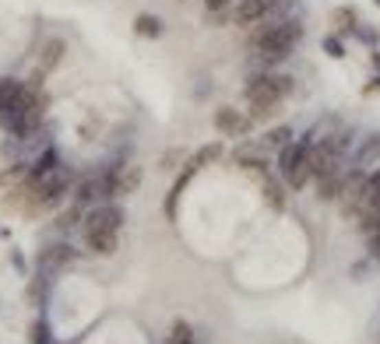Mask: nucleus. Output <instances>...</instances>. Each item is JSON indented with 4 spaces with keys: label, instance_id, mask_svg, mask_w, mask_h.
I'll return each instance as SVG.
<instances>
[{
    "label": "nucleus",
    "instance_id": "6e6552de",
    "mask_svg": "<svg viewBox=\"0 0 380 344\" xmlns=\"http://www.w3.org/2000/svg\"><path fill=\"white\" fill-rule=\"evenodd\" d=\"M99 197H109V186H106V176H102V179H85V183L78 186V194H74L78 207H81V204H96Z\"/></svg>",
    "mask_w": 380,
    "mask_h": 344
},
{
    "label": "nucleus",
    "instance_id": "f257e3e1",
    "mask_svg": "<svg viewBox=\"0 0 380 344\" xmlns=\"http://www.w3.org/2000/svg\"><path fill=\"white\" fill-rule=\"evenodd\" d=\"M120 225H124V211L116 207V204H99V207H92L89 214L81 218L85 242H89V249H92V253H99V257L116 253V242H120Z\"/></svg>",
    "mask_w": 380,
    "mask_h": 344
},
{
    "label": "nucleus",
    "instance_id": "0eeeda50",
    "mask_svg": "<svg viewBox=\"0 0 380 344\" xmlns=\"http://www.w3.org/2000/svg\"><path fill=\"white\" fill-rule=\"evenodd\" d=\"M215 127H219L222 134H247L250 119H243V113H236L232 106H225V109L215 113Z\"/></svg>",
    "mask_w": 380,
    "mask_h": 344
},
{
    "label": "nucleus",
    "instance_id": "f8f14e48",
    "mask_svg": "<svg viewBox=\"0 0 380 344\" xmlns=\"http://www.w3.org/2000/svg\"><path fill=\"white\" fill-rule=\"evenodd\" d=\"M134 32L144 36V39H159L162 36V21L155 14H137L134 18Z\"/></svg>",
    "mask_w": 380,
    "mask_h": 344
},
{
    "label": "nucleus",
    "instance_id": "ddd939ff",
    "mask_svg": "<svg viewBox=\"0 0 380 344\" xmlns=\"http://www.w3.org/2000/svg\"><path fill=\"white\" fill-rule=\"evenodd\" d=\"M331 28L335 32H353L356 28V11L353 8H335L331 11Z\"/></svg>",
    "mask_w": 380,
    "mask_h": 344
},
{
    "label": "nucleus",
    "instance_id": "2eb2a0df",
    "mask_svg": "<svg viewBox=\"0 0 380 344\" xmlns=\"http://www.w3.org/2000/svg\"><path fill=\"white\" fill-rule=\"evenodd\" d=\"M380 197V169H373L366 179H363V207L370 204V200H377ZM363 214V211H359Z\"/></svg>",
    "mask_w": 380,
    "mask_h": 344
},
{
    "label": "nucleus",
    "instance_id": "1a4fd4ad",
    "mask_svg": "<svg viewBox=\"0 0 380 344\" xmlns=\"http://www.w3.org/2000/svg\"><path fill=\"white\" fill-rule=\"evenodd\" d=\"M74 260V249L71 246H49L46 253L39 257V267L43 271H56V267H67Z\"/></svg>",
    "mask_w": 380,
    "mask_h": 344
},
{
    "label": "nucleus",
    "instance_id": "f3484780",
    "mask_svg": "<svg viewBox=\"0 0 380 344\" xmlns=\"http://www.w3.org/2000/svg\"><path fill=\"white\" fill-rule=\"evenodd\" d=\"M169 344H194V330L190 323H172V334H169Z\"/></svg>",
    "mask_w": 380,
    "mask_h": 344
},
{
    "label": "nucleus",
    "instance_id": "b1692460",
    "mask_svg": "<svg viewBox=\"0 0 380 344\" xmlns=\"http://www.w3.org/2000/svg\"><path fill=\"white\" fill-rule=\"evenodd\" d=\"M377 4H380V0H377Z\"/></svg>",
    "mask_w": 380,
    "mask_h": 344
},
{
    "label": "nucleus",
    "instance_id": "412c9836",
    "mask_svg": "<svg viewBox=\"0 0 380 344\" xmlns=\"http://www.w3.org/2000/svg\"><path fill=\"white\" fill-rule=\"evenodd\" d=\"M363 232H366V236H370V239H380V222H373V225H366V229H363Z\"/></svg>",
    "mask_w": 380,
    "mask_h": 344
},
{
    "label": "nucleus",
    "instance_id": "20e7f679",
    "mask_svg": "<svg viewBox=\"0 0 380 344\" xmlns=\"http://www.w3.org/2000/svg\"><path fill=\"white\" fill-rule=\"evenodd\" d=\"M222 159V144H208V148H201V151H194V159L183 165V172H180V179H177V186H172V194H169V214L177 211V197L183 194V186L204 169V165H212V162H219Z\"/></svg>",
    "mask_w": 380,
    "mask_h": 344
},
{
    "label": "nucleus",
    "instance_id": "a211bd4d",
    "mask_svg": "<svg viewBox=\"0 0 380 344\" xmlns=\"http://www.w3.org/2000/svg\"><path fill=\"white\" fill-rule=\"evenodd\" d=\"M289 141H292V130H289V127H275V130L265 137V144H268V148H285Z\"/></svg>",
    "mask_w": 380,
    "mask_h": 344
},
{
    "label": "nucleus",
    "instance_id": "4468645a",
    "mask_svg": "<svg viewBox=\"0 0 380 344\" xmlns=\"http://www.w3.org/2000/svg\"><path fill=\"white\" fill-rule=\"evenodd\" d=\"M60 53H64V43H60V39L46 43V46H43V60H39V67H43V71H53L56 64H60Z\"/></svg>",
    "mask_w": 380,
    "mask_h": 344
},
{
    "label": "nucleus",
    "instance_id": "423d86ee",
    "mask_svg": "<svg viewBox=\"0 0 380 344\" xmlns=\"http://www.w3.org/2000/svg\"><path fill=\"white\" fill-rule=\"evenodd\" d=\"M282 0H236V8H232V21L236 25H257L260 18H268Z\"/></svg>",
    "mask_w": 380,
    "mask_h": 344
},
{
    "label": "nucleus",
    "instance_id": "39448f33",
    "mask_svg": "<svg viewBox=\"0 0 380 344\" xmlns=\"http://www.w3.org/2000/svg\"><path fill=\"white\" fill-rule=\"evenodd\" d=\"M106 186H109V197H127L141 186V169L137 165H116L106 176Z\"/></svg>",
    "mask_w": 380,
    "mask_h": 344
},
{
    "label": "nucleus",
    "instance_id": "aec40b11",
    "mask_svg": "<svg viewBox=\"0 0 380 344\" xmlns=\"http://www.w3.org/2000/svg\"><path fill=\"white\" fill-rule=\"evenodd\" d=\"M204 4H208V11H222V8L232 4V0H204Z\"/></svg>",
    "mask_w": 380,
    "mask_h": 344
},
{
    "label": "nucleus",
    "instance_id": "6ab92c4d",
    "mask_svg": "<svg viewBox=\"0 0 380 344\" xmlns=\"http://www.w3.org/2000/svg\"><path fill=\"white\" fill-rule=\"evenodd\" d=\"M324 49H328L331 56H345V49H342V43H338L335 36H328V39H324Z\"/></svg>",
    "mask_w": 380,
    "mask_h": 344
},
{
    "label": "nucleus",
    "instance_id": "f03ea898",
    "mask_svg": "<svg viewBox=\"0 0 380 344\" xmlns=\"http://www.w3.org/2000/svg\"><path fill=\"white\" fill-rule=\"evenodd\" d=\"M303 36V25L300 21H278V25H268V28H257V32L250 36V46L260 60H268V64H278V60H285L292 49H296Z\"/></svg>",
    "mask_w": 380,
    "mask_h": 344
},
{
    "label": "nucleus",
    "instance_id": "7ed1b4c3",
    "mask_svg": "<svg viewBox=\"0 0 380 344\" xmlns=\"http://www.w3.org/2000/svg\"><path fill=\"white\" fill-rule=\"evenodd\" d=\"M292 91V81L289 78H278V74H260L247 84V102L250 106H278L285 95Z\"/></svg>",
    "mask_w": 380,
    "mask_h": 344
},
{
    "label": "nucleus",
    "instance_id": "dca6fc26",
    "mask_svg": "<svg viewBox=\"0 0 380 344\" xmlns=\"http://www.w3.org/2000/svg\"><path fill=\"white\" fill-rule=\"evenodd\" d=\"M260 186H265V200H268V207L282 211V207H285V197H282V190H278V183L265 179V183H260Z\"/></svg>",
    "mask_w": 380,
    "mask_h": 344
},
{
    "label": "nucleus",
    "instance_id": "9d476101",
    "mask_svg": "<svg viewBox=\"0 0 380 344\" xmlns=\"http://www.w3.org/2000/svg\"><path fill=\"white\" fill-rule=\"evenodd\" d=\"M25 91H28V84L11 81V78H0V113H4L8 106H14V102H21Z\"/></svg>",
    "mask_w": 380,
    "mask_h": 344
},
{
    "label": "nucleus",
    "instance_id": "5701e85b",
    "mask_svg": "<svg viewBox=\"0 0 380 344\" xmlns=\"http://www.w3.org/2000/svg\"><path fill=\"white\" fill-rule=\"evenodd\" d=\"M373 64H377V67H380V53H377V56H373Z\"/></svg>",
    "mask_w": 380,
    "mask_h": 344
},
{
    "label": "nucleus",
    "instance_id": "4be33fe9",
    "mask_svg": "<svg viewBox=\"0 0 380 344\" xmlns=\"http://www.w3.org/2000/svg\"><path fill=\"white\" fill-rule=\"evenodd\" d=\"M366 91H380V78H377V81H373V84L366 88Z\"/></svg>",
    "mask_w": 380,
    "mask_h": 344
},
{
    "label": "nucleus",
    "instance_id": "9b49d317",
    "mask_svg": "<svg viewBox=\"0 0 380 344\" xmlns=\"http://www.w3.org/2000/svg\"><path fill=\"white\" fill-rule=\"evenodd\" d=\"M380 159V134H373V137H366L363 141V148H359V154H356V169H370L373 162Z\"/></svg>",
    "mask_w": 380,
    "mask_h": 344
}]
</instances>
